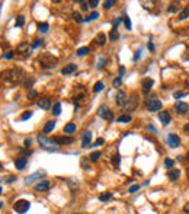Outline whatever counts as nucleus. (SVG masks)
I'll return each mask as SVG.
<instances>
[{
	"label": "nucleus",
	"instance_id": "1",
	"mask_svg": "<svg viewBox=\"0 0 189 214\" xmlns=\"http://www.w3.org/2000/svg\"><path fill=\"white\" fill-rule=\"evenodd\" d=\"M3 76H5L6 82H8V83H13V85L24 82V79H25L24 70H22V69H19V67H13V69H10V70H8V72H5Z\"/></svg>",
	"mask_w": 189,
	"mask_h": 214
},
{
	"label": "nucleus",
	"instance_id": "2",
	"mask_svg": "<svg viewBox=\"0 0 189 214\" xmlns=\"http://www.w3.org/2000/svg\"><path fill=\"white\" fill-rule=\"evenodd\" d=\"M38 61L41 63L42 69H54V67L58 64V58L54 57L52 54H48V53H44L39 56Z\"/></svg>",
	"mask_w": 189,
	"mask_h": 214
},
{
	"label": "nucleus",
	"instance_id": "3",
	"mask_svg": "<svg viewBox=\"0 0 189 214\" xmlns=\"http://www.w3.org/2000/svg\"><path fill=\"white\" fill-rule=\"evenodd\" d=\"M36 140H38V143H39L41 149L47 150V152H57V150H58V144L52 140V139H47L45 136L39 134Z\"/></svg>",
	"mask_w": 189,
	"mask_h": 214
},
{
	"label": "nucleus",
	"instance_id": "4",
	"mask_svg": "<svg viewBox=\"0 0 189 214\" xmlns=\"http://www.w3.org/2000/svg\"><path fill=\"white\" fill-rule=\"evenodd\" d=\"M146 108L150 112H157V111L162 109V102H160V99L157 98V95H151L146 101Z\"/></svg>",
	"mask_w": 189,
	"mask_h": 214
},
{
	"label": "nucleus",
	"instance_id": "5",
	"mask_svg": "<svg viewBox=\"0 0 189 214\" xmlns=\"http://www.w3.org/2000/svg\"><path fill=\"white\" fill-rule=\"evenodd\" d=\"M29 207H31L29 201H26V200H17L16 203H15V206H13V210L19 214H25L29 210Z\"/></svg>",
	"mask_w": 189,
	"mask_h": 214
},
{
	"label": "nucleus",
	"instance_id": "6",
	"mask_svg": "<svg viewBox=\"0 0 189 214\" xmlns=\"http://www.w3.org/2000/svg\"><path fill=\"white\" fill-rule=\"evenodd\" d=\"M138 102H140V99H138V95H132L131 98L128 99L127 105H125V112L131 115L132 111H135V109H137V107H138Z\"/></svg>",
	"mask_w": 189,
	"mask_h": 214
},
{
	"label": "nucleus",
	"instance_id": "7",
	"mask_svg": "<svg viewBox=\"0 0 189 214\" xmlns=\"http://www.w3.org/2000/svg\"><path fill=\"white\" fill-rule=\"evenodd\" d=\"M98 115L100 118H103V120H108V121H112V118H114V114H112V111L109 109L108 105H100L98 109Z\"/></svg>",
	"mask_w": 189,
	"mask_h": 214
},
{
	"label": "nucleus",
	"instance_id": "8",
	"mask_svg": "<svg viewBox=\"0 0 189 214\" xmlns=\"http://www.w3.org/2000/svg\"><path fill=\"white\" fill-rule=\"evenodd\" d=\"M45 175V172L44 171H38V172L32 173V175H29V176H26L25 178V185H31V184H33L35 181H41V176H44Z\"/></svg>",
	"mask_w": 189,
	"mask_h": 214
},
{
	"label": "nucleus",
	"instance_id": "9",
	"mask_svg": "<svg viewBox=\"0 0 189 214\" xmlns=\"http://www.w3.org/2000/svg\"><path fill=\"white\" fill-rule=\"evenodd\" d=\"M17 54L19 56H22V57H28L29 54H31V48H29V44L28 42H20L19 45H17Z\"/></svg>",
	"mask_w": 189,
	"mask_h": 214
},
{
	"label": "nucleus",
	"instance_id": "10",
	"mask_svg": "<svg viewBox=\"0 0 189 214\" xmlns=\"http://www.w3.org/2000/svg\"><path fill=\"white\" fill-rule=\"evenodd\" d=\"M167 143L172 149H176L181 146V139L178 137V134H169L167 136Z\"/></svg>",
	"mask_w": 189,
	"mask_h": 214
},
{
	"label": "nucleus",
	"instance_id": "11",
	"mask_svg": "<svg viewBox=\"0 0 189 214\" xmlns=\"http://www.w3.org/2000/svg\"><path fill=\"white\" fill-rule=\"evenodd\" d=\"M115 99H116V105H118V107H125V105H127V102H128V99H127V93L122 92V91H119L118 93H116Z\"/></svg>",
	"mask_w": 189,
	"mask_h": 214
},
{
	"label": "nucleus",
	"instance_id": "12",
	"mask_svg": "<svg viewBox=\"0 0 189 214\" xmlns=\"http://www.w3.org/2000/svg\"><path fill=\"white\" fill-rule=\"evenodd\" d=\"M52 140L55 141L58 146H63V144H70V143H73L74 139L73 137H66V136H57V137H54Z\"/></svg>",
	"mask_w": 189,
	"mask_h": 214
},
{
	"label": "nucleus",
	"instance_id": "13",
	"mask_svg": "<svg viewBox=\"0 0 189 214\" xmlns=\"http://www.w3.org/2000/svg\"><path fill=\"white\" fill-rule=\"evenodd\" d=\"M153 85H154V80H153V79H150V77H146V79L143 80V83H141V86H143V92H144L146 95L150 93L151 88H153Z\"/></svg>",
	"mask_w": 189,
	"mask_h": 214
},
{
	"label": "nucleus",
	"instance_id": "14",
	"mask_svg": "<svg viewBox=\"0 0 189 214\" xmlns=\"http://www.w3.org/2000/svg\"><path fill=\"white\" fill-rule=\"evenodd\" d=\"M175 109L179 112V114H186L189 111V105L186 102H182V101H178L176 104H175Z\"/></svg>",
	"mask_w": 189,
	"mask_h": 214
},
{
	"label": "nucleus",
	"instance_id": "15",
	"mask_svg": "<svg viewBox=\"0 0 189 214\" xmlns=\"http://www.w3.org/2000/svg\"><path fill=\"white\" fill-rule=\"evenodd\" d=\"M159 118H160V123L163 125H169L170 121H172V117H170V114L167 111H160L159 112Z\"/></svg>",
	"mask_w": 189,
	"mask_h": 214
},
{
	"label": "nucleus",
	"instance_id": "16",
	"mask_svg": "<svg viewBox=\"0 0 189 214\" xmlns=\"http://www.w3.org/2000/svg\"><path fill=\"white\" fill-rule=\"evenodd\" d=\"M92 143V133L90 131H84L82 136V147L87 149Z\"/></svg>",
	"mask_w": 189,
	"mask_h": 214
},
{
	"label": "nucleus",
	"instance_id": "17",
	"mask_svg": "<svg viewBox=\"0 0 189 214\" xmlns=\"http://www.w3.org/2000/svg\"><path fill=\"white\" fill-rule=\"evenodd\" d=\"M38 107L41 108V109H44V111H48L49 108H51V99L49 98H41L38 99Z\"/></svg>",
	"mask_w": 189,
	"mask_h": 214
},
{
	"label": "nucleus",
	"instance_id": "18",
	"mask_svg": "<svg viewBox=\"0 0 189 214\" xmlns=\"http://www.w3.org/2000/svg\"><path fill=\"white\" fill-rule=\"evenodd\" d=\"M26 165H28V159H26L25 156L19 157V159H16V160H15V166H16L17 171H24Z\"/></svg>",
	"mask_w": 189,
	"mask_h": 214
},
{
	"label": "nucleus",
	"instance_id": "19",
	"mask_svg": "<svg viewBox=\"0 0 189 214\" xmlns=\"http://www.w3.org/2000/svg\"><path fill=\"white\" fill-rule=\"evenodd\" d=\"M167 176H169V179L172 182L178 181L179 176H181V169H170V171L167 172Z\"/></svg>",
	"mask_w": 189,
	"mask_h": 214
},
{
	"label": "nucleus",
	"instance_id": "20",
	"mask_svg": "<svg viewBox=\"0 0 189 214\" xmlns=\"http://www.w3.org/2000/svg\"><path fill=\"white\" fill-rule=\"evenodd\" d=\"M35 190L36 191H48L49 190V181H39L35 185Z\"/></svg>",
	"mask_w": 189,
	"mask_h": 214
},
{
	"label": "nucleus",
	"instance_id": "21",
	"mask_svg": "<svg viewBox=\"0 0 189 214\" xmlns=\"http://www.w3.org/2000/svg\"><path fill=\"white\" fill-rule=\"evenodd\" d=\"M76 70H77V66L73 64V63H70V64H67V66L61 70V73L64 74V76H67V74H71L73 72H76Z\"/></svg>",
	"mask_w": 189,
	"mask_h": 214
},
{
	"label": "nucleus",
	"instance_id": "22",
	"mask_svg": "<svg viewBox=\"0 0 189 214\" xmlns=\"http://www.w3.org/2000/svg\"><path fill=\"white\" fill-rule=\"evenodd\" d=\"M76 130H77V127H76L74 123H68L64 125V133L66 134H73V133H76Z\"/></svg>",
	"mask_w": 189,
	"mask_h": 214
},
{
	"label": "nucleus",
	"instance_id": "23",
	"mask_svg": "<svg viewBox=\"0 0 189 214\" xmlns=\"http://www.w3.org/2000/svg\"><path fill=\"white\" fill-rule=\"evenodd\" d=\"M54 128H55V121H52V120H51V121H48V123L44 125V130H42V131L47 134V133H51Z\"/></svg>",
	"mask_w": 189,
	"mask_h": 214
},
{
	"label": "nucleus",
	"instance_id": "24",
	"mask_svg": "<svg viewBox=\"0 0 189 214\" xmlns=\"http://www.w3.org/2000/svg\"><path fill=\"white\" fill-rule=\"evenodd\" d=\"M131 120H132V117L130 115V114H122L121 117H118V120H116V123H131Z\"/></svg>",
	"mask_w": 189,
	"mask_h": 214
},
{
	"label": "nucleus",
	"instance_id": "25",
	"mask_svg": "<svg viewBox=\"0 0 189 214\" xmlns=\"http://www.w3.org/2000/svg\"><path fill=\"white\" fill-rule=\"evenodd\" d=\"M179 9H181V3L179 2H173V3H170V6L167 8V12L173 13V12H178Z\"/></svg>",
	"mask_w": 189,
	"mask_h": 214
},
{
	"label": "nucleus",
	"instance_id": "26",
	"mask_svg": "<svg viewBox=\"0 0 189 214\" xmlns=\"http://www.w3.org/2000/svg\"><path fill=\"white\" fill-rule=\"evenodd\" d=\"M96 42H98L100 47H103V45L106 44V35H105L103 32H100L98 37H96Z\"/></svg>",
	"mask_w": 189,
	"mask_h": 214
},
{
	"label": "nucleus",
	"instance_id": "27",
	"mask_svg": "<svg viewBox=\"0 0 189 214\" xmlns=\"http://www.w3.org/2000/svg\"><path fill=\"white\" fill-rule=\"evenodd\" d=\"M100 156H102V153L99 150H96V152H92L89 159H90V162H98L99 159H100Z\"/></svg>",
	"mask_w": 189,
	"mask_h": 214
},
{
	"label": "nucleus",
	"instance_id": "28",
	"mask_svg": "<svg viewBox=\"0 0 189 214\" xmlns=\"http://www.w3.org/2000/svg\"><path fill=\"white\" fill-rule=\"evenodd\" d=\"M33 82H35V79H33V77H26V79L24 80V86H25V88H28V89L31 91V89H32Z\"/></svg>",
	"mask_w": 189,
	"mask_h": 214
},
{
	"label": "nucleus",
	"instance_id": "29",
	"mask_svg": "<svg viewBox=\"0 0 189 214\" xmlns=\"http://www.w3.org/2000/svg\"><path fill=\"white\" fill-rule=\"evenodd\" d=\"M109 38H111V41H116V40L119 38V34H118V29H116V28H112V29H111Z\"/></svg>",
	"mask_w": 189,
	"mask_h": 214
},
{
	"label": "nucleus",
	"instance_id": "30",
	"mask_svg": "<svg viewBox=\"0 0 189 214\" xmlns=\"http://www.w3.org/2000/svg\"><path fill=\"white\" fill-rule=\"evenodd\" d=\"M111 198H112V194H111V192H102V194L99 195V201H103V203H105V201H109Z\"/></svg>",
	"mask_w": 189,
	"mask_h": 214
},
{
	"label": "nucleus",
	"instance_id": "31",
	"mask_svg": "<svg viewBox=\"0 0 189 214\" xmlns=\"http://www.w3.org/2000/svg\"><path fill=\"white\" fill-rule=\"evenodd\" d=\"M186 18H189V5H186L183 8V10H182L181 15H179V19H186Z\"/></svg>",
	"mask_w": 189,
	"mask_h": 214
},
{
	"label": "nucleus",
	"instance_id": "32",
	"mask_svg": "<svg viewBox=\"0 0 189 214\" xmlns=\"http://www.w3.org/2000/svg\"><path fill=\"white\" fill-rule=\"evenodd\" d=\"M48 28H49V25L47 24V22H42V24H38V31L42 34H45L47 31H48Z\"/></svg>",
	"mask_w": 189,
	"mask_h": 214
},
{
	"label": "nucleus",
	"instance_id": "33",
	"mask_svg": "<svg viewBox=\"0 0 189 214\" xmlns=\"http://www.w3.org/2000/svg\"><path fill=\"white\" fill-rule=\"evenodd\" d=\"M60 112H61V104L57 102V104H54V107H52V114L55 117L60 115Z\"/></svg>",
	"mask_w": 189,
	"mask_h": 214
},
{
	"label": "nucleus",
	"instance_id": "34",
	"mask_svg": "<svg viewBox=\"0 0 189 214\" xmlns=\"http://www.w3.org/2000/svg\"><path fill=\"white\" fill-rule=\"evenodd\" d=\"M90 53V50L87 48V47H82V48L77 50V56H80V57H83V56H87Z\"/></svg>",
	"mask_w": 189,
	"mask_h": 214
},
{
	"label": "nucleus",
	"instance_id": "35",
	"mask_svg": "<svg viewBox=\"0 0 189 214\" xmlns=\"http://www.w3.org/2000/svg\"><path fill=\"white\" fill-rule=\"evenodd\" d=\"M103 88H105V86H103V83H102V82H96V83H95V86H93V92H95V93L102 92V91H103Z\"/></svg>",
	"mask_w": 189,
	"mask_h": 214
},
{
	"label": "nucleus",
	"instance_id": "36",
	"mask_svg": "<svg viewBox=\"0 0 189 214\" xmlns=\"http://www.w3.org/2000/svg\"><path fill=\"white\" fill-rule=\"evenodd\" d=\"M96 18H99V13H98V12H92L89 16L84 18V22H90V21H95Z\"/></svg>",
	"mask_w": 189,
	"mask_h": 214
},
{
	"label": "nucleus",
	"instance_id": "37",
	"mask_svg": "<svg viewBox=\"0 0 189 214\" xmlns=\"http://www.w3.org/2000/svg\"><path fill=\"white\" fill-rule=\"evenodd\" d=\"M71 18H73L74 21H76V22H79V24H80V22H84V19H83V18H82V15H80L79 12H73V15H71Z\"/></svg>",
	"mask_w": 189,
	"mask_h": 214
},
{
	"label": "nucleus",
	"instance_id": "38",
	"mask_svg": "<svg viewBox=\"0 0 189 214\" xmlns=\"http://www.w3.org/2000/svg\"><path fill=\"white\" fill-rule=\"evenodd\" d=\"M36 98H38V92L35 91V89H31V91L28 92V99H29V101L36 99Z\"/></svg>",
	"mask_w": 189,
	"mask_h": 214
},
{
	"label": "nucleus",
	"instance_id": "39",
	"mask_svg": "<svg viewBox=\"0 0 189 214\" xmlns=\"http://www.w3.org/2000/svg\"><path fill=\"white\" fill-rule=\"evenodd\" d=\"M31 117H32V111H25L24 114L20 115V120H22V121H25V120H29Z\"/></svg>",
	"mask_w": 189,
	"mask_h": 214
},
{
	"label": "nucleus",
	"instance_id": "40",
	"mask_svg": "<svg viewBox=\"0 0 189 214\" xmlns=\"http://www.w3.org/2000/svg\"><path fill=\"white\" fill-rule=\"evenodd\" d=\"M122 21H124V24H125V28L127 29H131V21H130V18L127 16V15H124Z\"/></svg>",
	"mask_w": 189,
	"mask_h": 214
},
{
	"label": "nucleus",
	"instance_id": "41",
	"mask_svg": "<svg viewBox=\"0 0 189 214\" xmlns=\"http://www.w3.org/2000/svg\"><path fill=\"white\" fill-rule=\"evenodd\" d=\"M115 3H116L115 0H108V2H105V3H103V8H105V9H106V10H108V9H111V8H112V6H114Z\"/></svg>",
	"mask_w": 189,
	"mask_h": 214
},
{
	"label": "nucleus",
	"instance_id": "42",
	"mask_svg": "<svg viewBox=\"0 0 189 214\" xmlns=\"http://www.w3.org/2000/svg\"><path fill=\"white\" fill-rule=\"evenodd\" d=\"M119 160H121V156L116 153L115 156H114V159H112V163H114V166H115V168H118V166H119Z\"/></svg>",
	"mask_w": 189,
	"mask_h": 214
},
{
	"label": "nucleus",
	"instance_id": "43",
	"mask_svg": "<svg viewBox=\"0 0 189 214\" xmlns=\"http://www.w3.org/2000/svg\"><path fill=\"white\" fill-rule=\"evenodd\" d=\"M24 24H25V18L22 15H19L16 18V26H24Z\"/></svg>",
	"mask_w": 189,
	"mask_h": 214
},
{
	"label": "nucleus",
	"instance_id": "44",
	"mask_svg": "<svg viewBox=\"0 0 189 214\" xmlns=\"http://www.w3.org/2000/svg\"><path fill=\"white\" fill-rule=\"evenodd\" d=\"M89 160H90V159H87V157H83L82 159V168L83 169H89Z\"/></svg>",
	"mask_w": 189,
	"mask_h": 214
},
{
	"label": "nucleus",
	"instance_id": "45",
	"mask_svg": "<svg viewBox=\"0 0 189 214\" xmlns=\"http://www.w3.org/2000/svg\"><path fill=\"white\" fill-rule=\"evenodd\" d=\"M3 181L6 182V184H12L13 181H16V176L10 175V176H6V178H3Z\"/></svg>",
	"mask_w": 189,
	"mask_h": 214
},
{
	"label": "nucleus",
	"instance_id": "46",
	"mask_svg": "<svg viewBox=\"0 0 189 214\" xmlns=\"http://www.w3.org/2000/svg\"><path fill=\"white\" fill-rule=\"evenodd\" d=\"M121 85H122V77H116L114 80V88H121Z\"/></svg>",
	"mask_w": 189,
	"mask_h": 214
},
{
	"label": "nucleus",
	"instance_id": "47",
	"mask_svg": "<svg viewBox=\"0 0 189 214\" xmlns=\"http://www.w3.org/2000/svg\"><path fill=\"white\" fill-rule=\"evenodd\" d=\"M173 165H175V162H173L172 159H169V157H167V159L165 160V166H166V168H173Z\"/></svg>",
	"mask_w": 189,
	"mask_h": 214
},
{
	"label": "nucleus",
	"instance_id": "48",
	"mask_svg": "<svg viewBox=\"0 0 189 214\" xmlns=\"http://www.w3.org/2000/svg\"><path fill=\"white\" fill-rule=\"evenodd\" d=\"M105 61H106V60H105V57H100L99 58V61H98V69H102V67L105 66Z\"/></svg>",
	"mask_w": 189,
	"mask_h": 214
},
{
	"label": "nucleus",
	"instance_id": "49",
	"mask_svg": "<svg viewBox=\"0 0 189 214\" xmlns=\"http://www.w3.org/2000/svg\"><path fill=\"white\" fill-rule=\"evenodd\" d=\"M13 56H15V53H13V51H9L8 54H5V56H3V58H6V60H10V58H13Z\"/></svg>",
	"mask_w": 189,
	"mask_h": 214
},
{
	"label": "nucleus",
	"instance_id": "50",
	"mask_svg": "<svg viewBox=\"0 0 189 214\" xmlns=\"http://www.w3.org/2000/svg\"><path fill=\"white\" fill-rule=\"evenodd\" d=\"M79 3L82 5V10H83V12H86L87 8H89V3H86V2H79Z\"/></svg>",
	"mask_w": 189,
	"mask_h": 214
},
{
	"label": "nucleus",
	"instance_id": "51",
	"mask_svg": "<svg viewBox=\"0 0 189 214\" xmlns=\"http://www.w3.org/2000/svg\"><path fill=\"white\" fill-rule=\"evenodd\" d=\"M39 45H42V40H35V42L32 44V48H36Z\"/></svg>",
	"mask_w": 189,
	"mask_h": 214
},
{
	"label": "nucleus",
	"instance_id": "52",
	"mask_svg": "<svg viewBox=\"0 0 189 214\" xmlns=\"http://www.w3.org/2000/svg\"><path fill=\"white\" fill-rule=\"evenodd\" d=\"M138 190H140V185H132L131 188H130V192H131V194H134L135 191H138Z\"/></svg>",
	"mask_w": 189,
	"mask_h": 214
},
{
	"label": "nucleus",
	"instance_id": "53",
	"mask_svg": "<svg viewBox=\"0 0 189 214\" xmlns=\"http://www.w3.org/2000/svg\"><path fill=\"white\" fill-rule=\"evenodd\" d=\"M99 5V0H92V2H89V6L90 8H96Z\"/></svg>",
	"mask_w": 189,
	"mask_h": 214
},
{
	"label": "nucleus",
	"instance_id": "54",
	"mask_svg": "<svg viewBox=\"0 0 189 214\" xmlns=\"http://www.w3.org/2000/svg\"><path fill=\"white\" fill-rule=\"evenodd\" d=\"M32 144V140L31 139H25V147L26 149H29V146Z\"/></svg>",
	"mask_w": 189,
	"mask_h": 214
},
{
	"label": "nucleus",
	"instance_id": "55",
	"mask_svg": "<svg viewBox=\"0 0 189 214\" xmlns=\"http://www.w3.org/2000/svg\"><path fill=\"white\" fill-rule=\"evenodd\" d=\"M118 73H119V77H122L124 74H125V67L121 66L119 67V70H118Z\"/></svg>",
	"mask_w": 189,
	"mask_h": 214
},
{
	"label": "nucleus",
	"instance_id": "56",
	"mask_svg": "<svg viewBox=\"0 0 189 214\" xmlns=\"http://www.w3.org/2000/svg\"><path fill=\"white\" fill-rule=\"evenodd\" d=\"M140 56H141V50H137V53H135V56H134L132 60H134V61H137V60L140 58Z\"/></svg>",
	"mask_w": 189,
	"mask_h": 214
},
{
	"label": "nucleus",
	"instance_id": "57",
	"mask_svg": "<svg viewBox=\"0 0 189 214\" xmlns=\"http://www.w3.org/2000/svg\"><path fill=\"white\" fill-rule=\"evenodd\" d=\"M103 143H105L103 139H98V140L95 141V144H93V146H100V144H103Z\"/></svg>",
	"mask_w": 189,
	"mask_h": 214
},
{
	"label": "nucleus",
	"instance_id": "58",
	"mask_svg": "<svg viewBox=\"0 0 189 214\" xmlns=\"http://www.w3.org/2000/svg\"><path fill=\"white\" fill-rule=\"evenodd\" d=\"M183 95H185L183 92H175V95H173V96H175V98H176V99H179V98H182Z\"/></svg>",
	"mask_w": 189,
	"mask_h": 214
},
{
	"label": "nucleus",
	"instance_id": "59",
	"mask_svg": "<svg viewBox=\"0 0 189 214\" xmlns=\"http://www.w3.org/2000/svg\"><path fill=\"white\" fill-rule=\"evenodd\" d=\"M183 211H185L186 214H189V203H186V204L183 206Z\"/></svg>",
	"mask_w": 189,
	"mask_h": 214
},
{
	"label": "nucleus",
	"instance_id": "60",
	"mask_svg": "<svg viewBox=\"0 0 189 214\" xmlns=\"http://www.w3.org/2000/svg\"><path fill=\"white\" fill-rule=\"evenodd\" d=\"M148 50H150V51H151V53H153V51H154V44H153V42H151V41L148 42Z\"/></svg>",
	"mask_w": 189,
	"mask_h": 214
},
{
	"label": "nucleus",
	"instance_id": "61",
	"mask_svg": "<svg viewBox=\"0 0 189 214\" xmlns=\"http://www.w3.org/2000/svg\"><path fill=\"white\" fill-rule=\"evenodd\" d=\"M183 130H185V133H186V134H188V136H189V123L186 124L185 127H183Z\"/></svg>",
	"mask_w": 189,
	"mask_h": 214
},
{
	"label": "nucleus",
	"instance_id": "62",
	"mask_svg": "<svg viewBox=\"0 0 189 214\" xmlns=\"http://www.w3.org/2000/svg\"><path fill=\"white\" fill-rule=\"evenodd\" d=\"M148 130H151V131H156V128H154L153 125H148Z\"/></svg>",
	"mask_w": 189,
	"mask_h": 214
}]
</instances>
